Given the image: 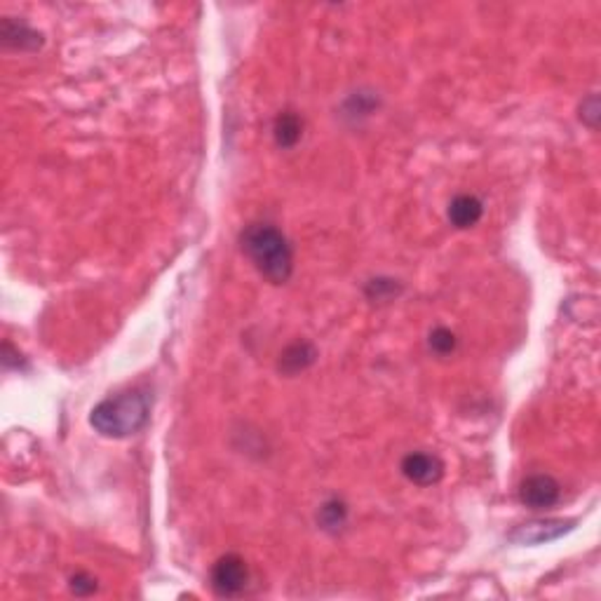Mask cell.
<instances>
[{"label": "cell", "instance_id": "1", "mask_svg": "<svg viewBox=\"0 0 601 601\" xmlns=\"http://www.w3.org/2000/svg\"><path fill=\"white\" fill-rule=\"evenodd\" d=\"M242 251L254 268L273 284H284L294 273V251L280 228L270 224H251L242 231Z\"/></svg>", "mask_w": 601, "mask_h": 601}, {"label": "cell", "instance_id": "2", "mask_svg": "<svg viewBox=\"0 0 601 601\" xmlns=\"http://www.w3.org/2000/svg\"><path fill=\"white\" fill-rule=\"evenodd\" d=\"M150 419V397L146 390L131 388L99 402L89 413V423L99 435L125 439L146 427Z\"/></svg>", "mask_w": 601, "mask_h": 601}, {"label": "cell", "instance_id": "3", "mask_svg": "<svg viewBox=\"0 0 601 601\" xmlns=\"http://www.w3.org/2000/svg\"><path fill=\"white\" fill-rule=\"evenodd\" d=\"M212 589L216 597H238L242 595L250 582V569L240 554H224L212 566Z\"/></svg>", "mask_w": 601, "mask_h": 601}, {"label": "cell", "instance_id": "4", "mask_svg": "<svg viewBox=\"0 0 601 601\" xmlns=\"http://www.w3.org/2000/svg\"><path fill=\"white\" fill-rule=\"evenodd\" d=\"M402 475L416 487H432L444 477V463L442 458L427 451H411L402 458Z\"/></svg>", "mask_w": 601, "mask_h": 601}, {"label": "cell", "instance_id": "5", "mask_svg": "<svg viewBox=\"0 0 601 601\" xmlns=\"http://www.w3.org/2000/svg\"><path fill=\"white\" fill-rule=\"evenodd\" d=\"M562 498V487L552 475H531L520 484V501L531 510H547Z\"/></svg>", "mask_w": 601, "mask_h": 601}, {"label": "cell", "instance_id": "6", "mask_svg": "<svg viewBox=\"0 0 601 601\" xmlns=\"http://www.w3.org/2000/svg\"><path fill=\"white\" fill-rule=\"evenodd\" d=\"M569 521L562 520H543V521H529V524H521L517 531L510 536L514 543L521 545H540L547 543V540H554L559 536L569 531Z\"/></svg>", "mask_w": 601, "mask_h": 601}, {"label": "cell", "instance_id": "7", "mask_svg": "<svg viewBox=\"0 0 601 601\" xmlns=\"http://www.w3.org/2000/svg\"><path fill=\"white\" fill-rule=\"evenodd\" d=\"M0 38L13 50H38L43 45V36L36 29L10 17L3 19V24H0Z\"/></svg>", "mask_w": 601, "mask_h": 601}, {"label": "cell", "instance_id": "8", "mask_svg": "<svg viewBox=\"0 0 601 601\" xmlns=\"http://www.w3.org/2000/svg\"><path fill=\"white\" fill-rule=\"evenodd\" d=\"M449 221L451 225H456L461 231L465 228H472V225L479 224V219L484 216V205L479 198L475 195H456L453 200L449 202Z\"/></svg>", "mask_w": 601, "mask_h": 601}, {"label": "cell", "instance_id": "9", "mask_svg": "<svg viewBox=\"0 0 601 601\" xmlns=\"http://www.w3.org/2000/svg\"><path fill=\"white\" fill-rule=\"evenodd\" d=\"M317 351H315L313 343L308 341H296V343L287 345L280 355V362H277V369L287 376H296L300 371H306L310 364L315 362Z\"/></svg>", "mask_w": 601, "mask_h": 601}, {"label": "cell", "instance_id": "10", "mask_svg": "<svg viewBox=\"0 0 601 601\" xmlns=\"http://www.w3.org/2000/svg\"><path fill=\"white\" fill-rule=\"evenodd\" d=\"M300 134H303V120H300L299 113L282 111L275 118V125H273L275 144L280 148H294L300 141Z\"/></svg>", "mask_w": 601, "mask_h": 601}, {"label": "cell", "instance_id": "11", "mask_svg": "<svg viewBox=\"0 0 601 601\" xmlns=\"http://www.w3.org/2000/svg\"><path fill=\"white\" fill-rule=\"evenodd\" d=\"M345 521H348V505L343 501L332 498V501H326L325 505L319 507L317 524L325 531H338V529H343Z\"/></svg>", "mask_w": 601, "mask_h": 601}, {"label": "cell", "instance_id": "12", "mask_svg": "<svg viewBox=\"0 0 601 601\" xmlns=\"http://www.w3.org/2000/svg\"><path fill=\"white\" fill-rule=\"evenodd\" d=\"M427 345H430V351L439 357H446L451 352H456L458 348V338L456 334L446 329V326H437V329H432L430 338H427Z\"/></svg>", "mask_w": 601, "mask_h": 601}, {"label": "cell", "instance_id": "13", "mask_svg": "<svg viewBox=\"0 0 601 601\" xmlns=\"http://www.w3.org/2000/svg\"><path fill=\"white\" fill-rule=\"evenodd\" d=\"M71 589H73L75 595L88 597L97 589V580H94L89 573H75V576L71 578Z\"/></svg>", "mask_w": 601, "mask_h": 601}, {"label": "cell", "instance_id": "14", "mask_svg": "<svg viewBox=\"0 0 601 601\" xmlns=\"http://www.w3.org/2000/svg\"><path fill=\"white\" fill-rule=\"evenodd\" d=\"M580 118L585 120L589 127H597V120H599V99H597L595 94L588 97V101H582Z\"/></svg>", "mask_w": 601, "mask_h": 601}]
</instances>
